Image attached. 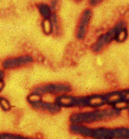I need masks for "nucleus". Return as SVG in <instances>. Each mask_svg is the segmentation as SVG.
Segmentation results:
<instances>
[{
	"label": "nucleus",
	"mask_w": 129,
	"mask_h": 139,
	"mask_svg": "<svg viewBox=\"0 0 129 139\" xmlns=\"http://www.w3.org/2000/svg\"><path fill=\"white\" fill-rule=\"evenodd\" d=\"M91 15V11L89 9L85 10L83 13L78 30L77 37L79 39L84 37Z\"/></svg>",
	"instance_id": "1"
},
{
	"label": "nucleus",
	"mask_w": 129,
	"mask_h": 139,
	"mask_svg": "<svg viewBox=\"0 0 129 139\" xmlns=\"http://www.w3.org/2000/svg\"><path fill=\"white\" fill-rule=\"evenodd\" d=\"M127 36V31L124 23L119 30L115 38L117 41H122L125 40Z\"/></svg>",
	"instance_id": "2"
},
{
	"label": "nucleus",
	"mask_w": 129,
	"mask_h": 139,
	"mask_svg": "<svg viewBox=\"0 0 129 139\" xmlns=\"http://www.w3.org/2000/svg\"><path fill=\"white\" fill-rule=\"evenodd\" d=\"M39 9L41 13L43 16L47 17L49 15L50 9L46 5L43 4L40 5Z\"/></svg>",
	"instance_id": "3"
},
{
	"label": "nucleus",
	"mask_w": 129,
	"mask_h": 139,
	"mask_svg": "<svg viewBox=\"0 0 129 139\" xmlns=\"http://www.w3.org/2000/svg\"><path fill=\"white\" fill-rule=\"evenodd\" d=\"M100 1V0H92L90 2V4L92 6H94L99 3Z\"/></svg>",
	"instance_id": "4"
}]
</instances>
